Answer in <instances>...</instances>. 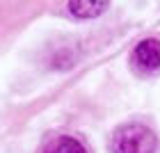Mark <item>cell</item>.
I'll return each instance as SVG.
<instances>
[{"label":"cell","mask_w":160,"mask_h":153,"mask_svg":"<svg viewBox=\"0 0 160 153\" xmlns=\"http://www.w3.org/2000/svg\"><path fill=\"white\" fill-rule=\"evenodd\" d=\"M158 140L153 130L140 123L119 128L112 137V153H156Z\"/></svg>","instance_id":"1"},{"label":"cell","mask_w":160,"mask_h":153,"mask_svg":"<svg viewBox=\"0 0 160 153\" xmlns=\"http://www.w3.org/2000/svg\"><path fill=\"white\" fill-rule=\"evenodd\" d=\"M135 64L142 71H156L160 69V41L158 39H144L135 48Z\"/></svg>","instance_id":"2"},{"label":"cell","mask_w":160,"mask_h":153,"mask_svg":"<svg viewBox=\"0 0 160 153\" xmlns=\"http://www.w3.org/2000/svg\"><path fill=\"white\" fill-rule=\"evenodd\" d=\"M110 0H69V12L76 18H96L105 12Z\"/></svg>","instance_id":"3"},{"label":"cell","mask_w":160,"mask_h":153,"mask_svg":"<svg viewBox=\"0 0 160 153\" xmlns=\"http://www.w3.org/2000/svg\"><path fill=\"white\" fill-rule=\"evenodd\" d=\"M43 153H87L85 146L73 137H57L55 142L48 144V149Z\"/></svg>","instance_id":"4"}]
</instances>
